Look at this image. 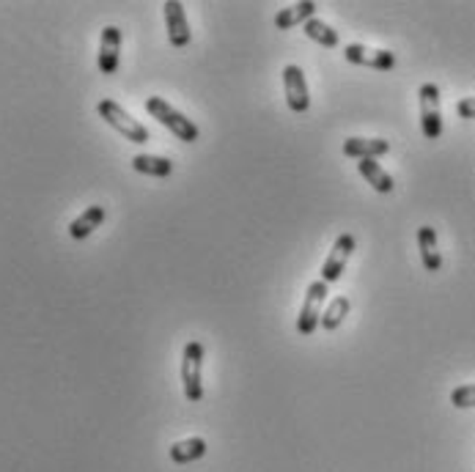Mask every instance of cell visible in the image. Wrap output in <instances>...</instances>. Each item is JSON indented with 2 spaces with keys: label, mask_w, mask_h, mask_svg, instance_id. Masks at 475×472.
<instances>
[{
  "label": "cell",
  "mask_w": 475,
  "mask_h": 472,
  "mask_svg": "<svg viewBox=\"0 0 475 472\" xmlns=\"http://www.w3.org/2000/svg\"><path fill=\"white\" fill-rule=\"evenodd\" d=\"M146 110H149V116L152 119H157L165 129H171L179 141H184V143H195L201 137V132H199V127H195V121H190L184 113H179L176 107H171L165 99H160V97H149L146 99Z\"/></svg>",
  "instance_id": "6da1fadb"
},
{
  "label": "cell",
  "mask_w": 475,
  "mask_h": 472,
  "mask_svg": "<svg viewBox=\"0 0 475 472\" xmlns=\"http://www.w3.org/2000/svg\"><path fill=\"white\" fill-rule=\"evenodd\" d=\"M204 344L201 341H187L182 354V384H184V398L190 404H199L204 398Z\"/></svg>",
  "instance_id": "7a4b0ae2"
},
{
  "label": "cell",
  "mask_w": 475,
  "mask_h": 472,
  "mask_svg": "<svg viewBox=\"0 0 475 472\" xmlns=\"http://www.w3.org/2000/svg\"><path fill=\"white\" fill-rule=\"evenodd\" d=\"M97 113L102 116L105 124H110L119 135H124V141H129V143H146V141H149V129H146L141 121H137V119H132L119 102L102 99V102L97 104Z\"/></svg>",
  "instance_id": "3957f363"
},
{
  "label": "cell",
  "mask_w": 475,
  "mask_h": 472,
  "mask_svg": "<svg viewBox=\"0 0 475 472\" xmlns=\"http://www.w3.org/2000/svg\"><path fill=\"white\" fill-rule=\"evenodd\" d=\"M327 294H330V286L324 281H314L308 289H305V302L300 308V316H297V332L300 336H314L319 321H322V313H324V302H327Z\"/></svg>",
  "instance_id": "277c9868"
},
{
  "label": "cell",
  "mask_w": 475,
  "mask_h": 472,
  "mask_svg": "<svg viewBox=\"0 0 475 472\" xmlns=\"http://www.w3.org/2000/svg\"><path fill=\"white\" fill-rule=\"evenodd\" d=\"M421 102V129L426 141H440L442 135V110H440V89L437 82H424L417 91Z\"/></svg>",
  "instance_id": "5b68a950"
},
{
  "label": "cell",
  "mask_w": 475,
  "mask_h": 472,
  "mask_svg": "<svg viewBox=\"0 0 475 472\" xmlns=\"http://www.w3.org/2000/svg\"><path fill=\"white\" fill-rule=\"evenodd\" d=\"M354 244H357V242H354L352 234H341L339 239H335L327 261L322 264V277H319V281H324L327 286H332V283L341 281V275H344V269H347V261H349L352 253H354Z\"/></svg>",
  "instance_id": "8992f818"
},
{
  "label": "cell",
  "mask_w": 475,
  "mask_h": 472,
  "mask_svg": "<svg viewBox=\"0 0 475 472\" xmlns=\"http://www.w3.org/2000/svg\"><path fill=\"white\" fill-rule=\"evenodd\" d=\"M284 91H286V104L292 113H308L311 107V91L308 82H305V74L297 64H289L284 69Z\"/></svg>",
  "instance_id": "52a82bcc"
},
{
  "label": "cell",
  "mask_w": 475,
  "mask_h": 472,
  "mask_svg": "<svg viewBox=\"0 0 475 472\" xmlns=\"http://www.w3.org/2000/svg\"><path fill=\"white\" fill-rule=\"evenodd\" d=\"M344 58H347L349 64L369 66V69H377V72L396 69V55H393V52H390V50H371V47H366V44H347Z\"/></svg>",
  "instance_id": "ba28073f"
},
{
  "label": "cell",
  "mask_w": 475,
  "mask_h": 472,
  "mask_svg": "<svg viewBox=\"0 0 475 472\" xmlns=\"http://www.w3.org/2000/svg\"><path fill=\"white\" fill-rule=\"evenodd\" d=\"M165 12V27H167V42H171L176 50H184L192 39L190 34V25H187V14H184V6L179 0H167L162 6Z\"/></svg>",
  "instance_id": "9c48e42d"
},
{
  "label": "cell",
  "mask_w": 475,
  "mask_h": 472,
  "mask_svg": "<svg viewBox=\"0 0 475 472\" xmlns=\"http://www.w3.org/2000/svg\"><path fill=\"white\" fill-rule=\"evenodd\" d=\"M119 52H121V31L116 25H107L99 39V58H97L102 74L119 72Z\"/></svg>",
  "instance_id": "30bf717a"
},
{
  "label": "cell",
  "mask_w": 475,
  "mask_h": 472,
  "mask_svg": "<svg viewBox=\"0 0 475 472\" xmlns=\"http://www.w3.org/2000/svg\"><path fill=\"white\" fill-rule=\"evenodd\" d=\"M390 151L385 137H349L344 141V154L354 159H379Z\"/></svg>",
  "instance_id": "8fae6325"
},
{
  "label": "cell",
  "mask_w": 475,
  "mask_h": 472,
  "mask_svg": "<svg viewBox=\"0 0 475 472\" xmlns=\"http://www.w3.org/2000/svg\"><path fill=\"white\" fill-rule=\"evenodd\" d=\"M316 14V4L314 0H302V4H294L289 9H281L275 14V27L277 31H292L297 25H305L308 19H314Z\"/></svg>",
  "instance_id": "7c38bea8"
},
{
  "label": "cell",
  "mask_w": 475,
  "mask_h": 472,
  "mask_svg": "<svg viewBox=\"0 0 475 472\" xmlns=\"http://www.w3.org/2000/svg\"><path fill=\"white\" fill-rule=\"evenodd\" d=\"M417 247H421V261L426 272H440L442 269V256L437 247V231L432 226L417 228Z\"/></svg>",
  "instance_id": "4fadbf2b"
},
{
  "label": "cell",
  "mask_w": 475,
  "mask_h": 472,
  "mask_svg": "<svg viewBox=\"0 0 475 472\" xmlns=\"http://www.w3.org/2000/svg\"><path fill=\"white\" fill-rule=\"evenodd\" d=\"M357 171H360L362 179H366L379 192V196H387V192H393V187H396L393 176H390L377 159H360L357 162Z\"/></svg>",
  "instance_id": "5bb4252c"
},
{
  "label": "cell",
  "mask_w": 475,
  "mask_h": 472,
  "mask_svg": "<svg viewBox=\"0 0 475 472\" xmlns=\"http://www.w3.org/2000/svg\"><path fill=\"white\" fill-rule=\"evenodd\" d=\"M105 217H107L105 206H89L86 212H82L80 217H74L72 223H69V236H72V239H86V236H91V234L105 223Z\"/></svg>",
  "instance_id": "9a60e30c"
},
{
  "label": "cell",
  "mask_w": 475,
  "mask_h": 472,
  "mask_svg": "<svg viewBox=\"0 0 475 472\" xmlns=\"http://www.w3.org/2000/svg\"><path fill=\"white\" fill-rule=\"evenodd\" d=\"M167 456H171L174 464H192L206 456V439L201 437H187L182 442H174L171 451H167Z\"/></svg>",
  "instance_id": "2e32d148"
},
{
  "label": "cell",
  "mask_w": 475,
  "mask_h": 472,
  "mask_svg": "<svg viewBox=\"0 0 475 472\" xmlns=\"http://www.w3.org/2000/svg\"><path fill=\"white\" fill-rule=\"evenodd\" d=\"M132 168L144 176H154V179H167L174 174V162L165 157H154V154H135L132 157Z\"/></svg>",
  "instance_id": "e0dca14e"
},
{
  "label": "cell",
  "mask_w": 475,
  "mask_h": 472,
  "mask_svg": "<svg viewBox=\"0 0 475 472\" xmlns=\"http://www.w3.org/2000/svg\"><path fill=\"white\" fill-rule=\"evenodd\" d=\"M302 27H305V36H308L311 42H316V44H322V47H327V50H335V47L341 44L339 31H332L327 22H322V19H316V17L308 19Z\"/></svg>",
  "instance_id": "ac0fdd59"
},
{
  "label": "cell",
  "mask_w": 475,
  "mask_h": 472,
  "mask_svg": "<svg viewBox=\"0 0 475 472\" xmlns=\"http://www.w3.org/2000/svg\"><path fill=\"white\" fill-rule=\"evenodd\" d=\"M349 297H332L330 302H327V311L322 313V327L327 329V332H332V329H339L341 324H344V319L349 316Z\"/></svg>",
  "instance_id": "d6986e66"
},
{
  "label": "cell",
  "mask_w": 475,
  "mask_h": 472,
  "mask_svg": "<svg viewBox=\"0 0 475 472\" xmlns=\"http://www.w3.org/2000/svg\"><path fill=\"white\" fill-rule=\"evenodd\" d=\"M451 404L456 409H472L475 406V384H462L451 391Z\"/></svg>",
  "instance_id": "ffe728a7"
},
{
  "label": "cell",
  "mask_w": 475,
  "mask_h": 472,
  "mask_svg": "<svg viewBox=\"0 0 475 472\" xmlns=\"http://www.w3.org/2000/svg\"><path fill=\"white\" fill-rule=\"evenodd\" d=\"M456 113H459V119H475V97H464L456 104Z\"/></svg>",
  "instance_id": "44dd1931"
}]
</instances>
